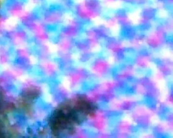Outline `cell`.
Segmentation results:
<instances>
[{
  "instance_id": "cell-1",
  "label": "cell",
  "mask_w": 173,
  "mask_h": 138,
  "mask_svg": "<svg viewBox=\"0 0 173 138\" xmlns=\"http://www.w3.org/2000/svg\"><path fill=\"white\" fill-rule=\"evenodd\" d=\"M18 22V18L16 16H12L7 20L4 23V27L7 31H11L16 27Z\"/></svg>"
},
{
  "instance_id": "cell-2",
  "label": "cell",
  "mask_w": 173,
  "mask_h": 138,
  "mask_svg": "<svg viewBox=\"0 0 173 138\" xmlns=\"http://www.w3.org/2000/svg\"><path fill=\"white\" fill-rule=\"evenodd\" d=\"M42 92H43V98L46 102H51L52 101V97L49 92V88L48 86L47 85H43L42 87Z\"/></svg>"
},
{
  "instance_id": "cell-3",
  "label": "cell",
  "mask_w": 173,
  "mask_h": 138,
  "mask_svg": "<svg viewBox=\"0 0 173 138\" xmlns=\"http://www.w3.org/2000/svg\"><path fill=\"white\" fill-rule=\"evenodd\" d=\"M36 6V2L34 1V0H30V1L27 3L26 4L24 7V11L26 12H30Z\"/></svg>"
},
{
  "instance_id": "cell-4",
  "label": "cell",
  "mask_w": 173,
  "mask_h": 138,
  "mask_svg": "<svg viewBox=\"0 0 173 138\" xmlns=\"http://www.w3.org/2000/svg\"><path fill=\"white\" fill-rule=\"evenodd\" d=\"M30 60L31 64H35L37 63V59L34 56H30Z\"/></svg>"
},
{
  "instance_id": "cell-5",
  "label": "cell",
  "mask_w": 173,
  "mask_h": 138,
  "mask_svg": "<svg viewBox=\"0 0 173 138\" xmlns=\"http://www.w3.org/2000/svg\"><path fill=\"white\" fill-rule=\"evenodd\" d=\"M47 1H48V2H53L54 0H47Z\"/></svg>"
}]
</instances>
